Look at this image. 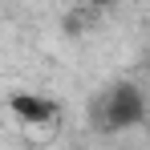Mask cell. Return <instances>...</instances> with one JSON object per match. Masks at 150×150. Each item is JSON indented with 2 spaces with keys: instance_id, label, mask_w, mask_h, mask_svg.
I'll list each match as a JSON object with an SVG mask.
<instances>
[{
  "instance_id": "obj_1",
  "label": "cell",
  "mask_w": 150,
  "mask_h": 150,
  "mask_svg": "<svg viewBox=\"0 0 150 150\" xmlns=\"http://www.w3.org/2000/svg\"><path fill=\"white\" fill-rule=\"evenodd\" d=\"M93 118H98V130H105V134L134 130V126L146 122V93H142L134 81H118V85H110L98 98Z\"/></svg>"
},
{
  "instance_id": "obj_2",
  "label": "cell",
  "mask_w": 150,
  "mask_h": 150,
  "mask_svg": "<svg viewBox=\"0 0 150 150\" xmlns=\"http://www.w3.org/2000/svg\"><path fill=\"white\" fill-rule=\"evenodd\" d=\"M8 114L25 126H53L61 118V105L53 98H41V93H12L8 98Z\"/></svg>"
},
{
  "instance_id": "obj_3",
  "label": "cell",
  "mask_w": 150,
  "mask_h": 150,
  "mask_svg": "<svg viewBox=\"0 0 150 150\" xmlns=\"http://www.w3.org/2000/svg\"><path fill=\"white\" fill-rule=\"evenodd\" d=\"M93 12H98V8H89V4L73 8V12L65 16V33H69V37H81L85 28H93Z\"/></svg>"
},
{
  "instance_id": "obj_4",
  "label": "cell",
  "mask_w": 150,
  "mask_h": 150,
  "mask_svg": "<svg viewBox=\"0 0 150 150\" xmlns=\"http://www.w3.org/2000/svg\"><path fill=\"white\" fill-rule=\"evenodd\" d=\"M81 4H89V8H110V4H118V0H81Z\"/></svg>"
}]
</instances>
